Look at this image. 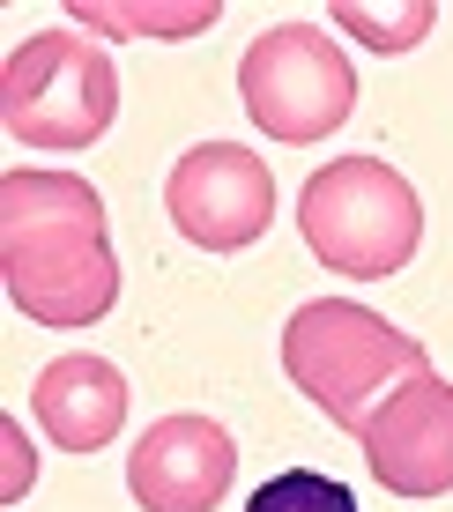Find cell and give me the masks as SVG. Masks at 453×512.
Returning a JSON list of instances; mask_svg holds the SVG:
<instances>
[{
    "label": "cell",
    "mask_w": 453,
    "mask_h": 512,
    "mask_svg": "<svg viewBox=\"0 0 453 512\" xmlns=\"http://www.w3.org/2000/svg\"><path fill=\"white\" fill-rule=\"evenodd\" d=\"M0 275L15 312L38 327H97L119 305V260L104 238V201L75 171L0 179Z\"/></svg>",
    "instance_id": "obj_1"
},
{
    "label": "cell",
    "mask_w": 453,
    "mask_h": 512,
    "mask_svg": "<svg viewBox=\"0 0 453 512\" xmlns=\"http://www.w3.org/2000/svg\"><path fill=\"white\" fill-rule=\"evenodd\" d=\"M283 372L327 423H342V431L357 438L409 379L431 372V357H424L416 334L379 320L372 305L312 297V305H298L290 327H283Z\"/></svg>",
    "instance_id": "obj_2"
},
{
    "label": "cell",
    "mask_w": 453,
    "mask_h": 512,
    "mask_svg": "<svg viewBox=\"0 0 453 512\" xmlns=\"http://www.w3.org/2000/svg\"><path fill=\"white\" fill-rule=\"evenodd\" d=\"M298 231L312 260H327L335 275L379 282L402 275L424 245V201L387 156H335L327 171H312L298 193Z\"/></svg>",
    "instance_id": "obj_3"
},
{
    "label": "cell",
    "mask_w": 453,
    "mask_h": 512,
    "mask_svg": "<svg viewBox=\"0 0 453 512\" xmlns=\"http://www.w3.org/2000/svg\"><path fill=\"white\" fill-rule=\"evenodd\" d=\"M119 112V67L82 30H38L8 52L0 75V119L23 149H90Z\"/></svg>",
    "instance_id": "obj_4"
},
{
    "label": "cell",
    "mask_w": 453,
    "mask_h": 512,
    "mask_svg": "<svg viewBox=\"0 0 453 512\" xmlns=\"http://www.w3.org/2000/svg\"><path fill=\"white\" fill-rule=\"evenodd\" d=\"M246 119L275 141H327L357 104V67L320 23H275L238 60Z\"/></svg>",
    "instance_id": "obj_5"
},
{
    "label": "cell",
    "mask_w": 453,
    "mask_h": 512,
    "mask_svg": "<svg viewBox=\"0 0 453 512\" xmlns=\"http://www.w3.org/2000/svg\"><path fill=\"white\" fill-rule=\"evenodd\" d=\"M164 208H171L186 245H201V253H246L275 216V179L238 141H201V149H186L171 164Z\"/></svg>",
    "instance_id": "obj_6"
},
{
    "label": "cell",
    "mask_w": 453,
    "mask_h": 512,
    "mask_svg": "<svg viewBox=\"0 0 453 512\" xmlns=\"http://www.w3.org/2000/svg\"><path fill=\"white\" fill-rule=\"evenodd\" d=\"M238 475V446L216 416H156L127 453V490L142 512H216Z\"/></svg>",
    "instance_id": "obj_7"
},
{
    "label": "cell",
    "mask_w": 453,
    "mask_h": 512,
    "mask_svg": "<svg viewBox=\"0 0 453 512\" xmlns=\"http://www.w3.org/2000/svg\"><path fill=\"white\" fill-rule=\"evenodd\" d=\"M364 468L394 498H446L453 490V379L424 372L357 431Z\"/></svg>",
    "instance_id": "obj_8"
},
{
    "label": "cell",
    "mask_w": 453,
    "mask_h": 512,
    "mask_svg": "<svg viewBox=\"0 0 453 512\" xmlns=\"http://www.w3.org/2000/svg\"><path fill=\"white\" fill-rule=\"evenodd\" d=\"M30 409H38L45 438L60 453H97V446H112L119 423H127V379L104 357H60V364L38 372Z\"/></svg>",
    "instance_id": "obj_9"
},
{
    "label": "cell",
    "mask_w": 453,
    "mask_h": 512,
    "mask_svg": "<svg viewBox=\"0 0 453 512\" xmlns=\"http://www.w3.org/2000/svg\"><path fill=\"white\" fill-rule=\"evenodd\" d=\"M90 30H127V38H194L216 23V0H179V8H127V0H75Z\"/></svg>",
    "instance_id": "obj_10"
},
{
    "label": "cell",
    "mask_w": 453,
    "mask_h": 512,
    "mask_svg": "<svg viewBox=\"0 0 453 512\" xmlns=\"http://www.w3.org/2000/svg\"><path fill=\"white\" fill-rule=\"evenodd\" d=\"M335 23H342V30H357V38H364V45H379V52H409L416 38H431L439 8H431V0H409V8H364V0H342Z\"/></svg>",
    "instance_id": "obj_11"
},
{
    "label": "cell",
    "mask_w": 453,
    "mask_h": 512,
    "mask_svg": "<svg viewBox=\"0 0 453 512\" xmlns=\"http://www.w3.org/2000/svg\"><path fill=\"white\" fill-rule=\"evenodd\" d=\"M246 512H357V498L335 483V475H312V468H283L253 490Z\"/></svg>",
    "instance_id": "obj_12"
}]
</instances>
